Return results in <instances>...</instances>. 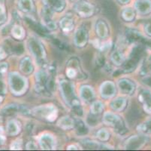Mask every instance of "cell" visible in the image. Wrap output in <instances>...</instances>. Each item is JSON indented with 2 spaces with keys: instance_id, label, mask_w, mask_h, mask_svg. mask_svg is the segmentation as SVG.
<instances>
[{
  "instance_id": "cell-1",
  "label": "cell",
  "mask_w": 151,
  "mask_h": 151,
  "mask_svg": "<svg viewBox=\"0 0 151 151\" xmlns=\"http://www.w3.org/2000/svg\"><path fill=\"white\" fill-rule=\"evenodd\" d=\"M60 92L65 103L74 109L80 108V102L76 97L73 83L67 80H62L60 82Z\"/></svg>"
},
{
  "instance_id": "cell-2",
  "label": "cell",
  "mask_w": 151,
  "mask_h": 151,
  "mask_svg": "<svg viewBox=\"0 0 151 151\" xmlns=\"http://www.w3.org/2000/svg\"><path fill=\"white\" fill-rule=\"evenodd\" d=\"M31 113L33 116L48 122H53L57 117L58 111L57 107L52 104L42 105L32 110Z\"/></svg>"
},
{
  "instance_id": "cell-3",
  "label": "cell",
  "mask_w": 151,
  "mask_h": 151,
  "mask_svg": "<svg viewBox=\"0 0 151 151\" xmlns=\"http://www.w3.org/2000/svg\"><path fill=\"white\" fill-rule=\"evenodd\" d=\"M9 85L12 91L16 95H21L25 93L28 87L26 78L17 73H11L9 77Z\"/></svg>"
},
{
  "instance_id": "cell-4",
  "label": "cell",
  "mask_w": 151,
  "mask_h": 151,
  "mask_svg": "<svg viewBox=\"0 0 151 151\" xmlns=\"http://www.w3.org/2000/svg\"><path fill=\"white\" fill-rule=\"evenodd\" d=\"M28 46L36 61L39 64H43L44 61L46 60V52L42 42L35 37H31L29 39Z\"/></svg>"
},
{
  "instance_id": "cell-5",
  "label": "cell",
  "mask_w": 151,
  "mask_h": 151,
  "mask_svg": "<svg viewBox=\"0 0 151 151\" xmlns=\"http://www.w3.org/2000/svg\"><path fill=\"white\" fill-rule=\"evenodd\" d=\"M103 122L105 125L114 128L119 134H123L126 131L124 122L120 116L111 112H107L103 116Z\"/></svg>"
},
{
  "instance_id": "cell-6",
  "label": "cell",
  "mask_w": 151,
  "mask_h": 151,
  "mask_svg": "<svg viewBox=\"0 0 151 151\" xmlns=\"http://www.w3.org/2000/svg\"><path fill=\"white\" fill-rule=\"evenodd\" d=\"M75 12L82 18H89L94 13V7L86 1H79L75 6Z\"/></svg>"
},
{
  "instance_id": "cell-7",
  "label": "cell",
  "mask_w": 151,
  "mask_h": 151,
  "mask_svg": "<svg viewBox=\"0 0 151 151\" xmlns=\"http://www.w3.org/2000/svg\"><path fill=\"white\" fill-rule=\"evenodd\" d=\"M147 139L143 135H134L126 140L125 142V148L128 150L139 149L145 144Z\"/></svg>"
},
{
  "instance_id": "cell-8",
  "label": "cell",
  "mask_w": 151,
  "mask_h": 151,
  "mask_svg": "<svg viewBox=\"0 0 151 151\" xmlns=\"http://www.w3.org/2000/svg\"><path fill=\"white\" fill-rule=\"evenodd\" d=\"M75 44L78 47H83L88 41V32L84 27H80L76 30L74 36Z\"/></svg>"
},
{
  "instance_id": "cell-9",
  "label": "cell",
  "mask_w": 151,
  "mask_h": 151,
  "mask_svg": "<svg viewBox=\"0 0 151 151\" xmlns=\"http://www.w3.org/2000/svg\"><path fill=\"white\" fill-rule=\"evenodd\" d=\"M100 93L101 97L105 99L112 98L116 93L115 84L111 81H106L103 82L100 87Z\"/></svg>"
},
{
  "instance_id": "cell-10",
  "label": "cell",
  "mask_w": 151,
  "mask_h": 151,
  "mask_svg": "<svg viewBox=\"0 0 151 151\" xmlns=\"http://www.w3.org/2000/svg\"><path fill=\"white\" fill-rule=\"evenodd\" d=\"M39 145L42 150H54L56 147V140L50 134L46 133L39 138Z\"/></svg>"
},
{
  "instance_id": "cell-11",
  "label": "cell",
  "mask_w": 151,
  "mask_h": 151,
  "mask_svg": "<svg viewBox=\"0 0 151 151\" xmlns=\"http://www.w3.org/2000/svg\"><path fill=\"white\" fill-rule=\"evenodd\" d=\"M53 10L48 7H45L42 10V20L45 25L50 30H53L57 28L56 23L53 20Z\"/></svg>"
},
{
  "instance_id": "cell-12",
  "label": "cell",
  "mask_w": 151,
  "mask_h": 151,
  "mask_svg": "<svg viewBox=\"0 0 151 151\" xmlns=\"http://www.w3.org/2000/svg\"><path fill=\"white\" fill-rule=\"evenodd\" d=\"M118 88L123 95H130L134 92L135 85L134 83L127 79H122L118 82Z\"/></svg>"
},
{
  "instance_id": "cell-13",
  "label": "cell",
  "mask_w": 151,
  "mask_h": 151,
  "mask_svg": "<svg viewBox=\"0 0 151 151\" xmlns=\"http://www.w3.org/2000/svg\"><path fill=\"white\" fill-rule=\"evenodd\" d=\"M138 100L141 103L143 104V106L147 113H151V93L147 90L141 91L138 96Z\"/></svg>"
},
{
  "instance_id": "cell-14",
  "label": "cell",
  "mask_w": 151,
  "mask_h": 151,
  "mask_svg": "<svg viewBox=\"0 0 151 151\" xmlns=\"http://www.w3.org/2000/svg\"><path fill=\"white\" fill-rule=\"evenodd\" d=\"M80 95L84 101L90 102L95 98L94 90L90 85H83L80 89Z\"/></svg>"
},
{
  "instance_id": "cell-15",
  "label": "cell",
  "mask_w": 151,
  "mask_h": 151,
  "mask_svg": "<svg viewBox=\"0 0 151 151\" xmlns=\"http://www.w3.org/2000/svg\"><path fill=\"white\" fill-rule=\"evenodd\" d=\"M75 60L71 59L66 68V75L69 79H75L78 77V74L80 71L79 63H75Z\"/></svg>"
},
{
  "instance_id": "cell-16",
  "label": "cell",
  "mask_w": 151,
  "mask_h": 151,
  "mask_svg": "<svg viewBox=\"0 0 151 151\" xmlns=\"http://www.w3.org/2000/svg\"><path fill=\"white\" fill-rule=\"evenodd\" d=\"M43 2L46 7L56 12H61L65 8L64 0H43Z\"/></svg>"
},
{
  "instance_id": "cell-17",
  "label": "cell",
  "mask_w": 151,
  "mask_h": 151,
  "mask_svg": "<svg viewBox=\"0 0 151 151\" xmlns=\"http://www.w3.org/2000/svg\"><path fill=\"white\" fill-rule=\"evenodd\" d=\"M26 110H24V107H20L17 104H9L8 106L2 108L1 113L5 116H11V115L16 114L17 113H25Z\"/></svg>"
},
{
  "instance_id": "cell-18",
  "label": "cell",
  "mask_w": 151,
  "mask_h": 151,
  "mask_svg": "<svg viewBox=\"0 0 151 151\" xmlns=\"http://www.w3.org/2000/svg\"><path fill=\"white\" fill-rule=\"evenodd\" d=\"M96 32L101 39H105L108 36V27L104 20H98L96 24Z\"/></svg>"
},
{
  "instance_id": "cell-19",
  "label": "cell",
  "mask_w": 151,
  "mask_h": 151,
  "mask_svg": "<svg viewBox=\"0 0 151 151\" xmlns=\"http://www.w3.org/2000/svg\"><path fill=\"white\" fill-rule=\"evenodd\" d=\"M33 65L32 61L29 57L23 58L20 63V70L23 73L26 75H29L33 71Z\"/></svg>"
},
{
  "instance_id": "cell-20",
  "label": "cell",
  "mask_w": 151,
  "mask_h": 151,
  "mask_svg": "<svg viewBox=\"0 0 151 151\" xmlns=\"http://www.w3.org/2000/svg\"><path fill=\"white\" fill-rule=\"evenodd\" d=\"M57 125L60 128H63V130H69L75 126V122L70 116H65L59 120Z\"/></svg>"
},
{
  "instance_id": "cell-21",
  "label": "cell",
  "mask_w": 151,
  "mask_h": 151,
  "mask_svg": "<svg viewBox=\"0 0 151 151\" xmlns=\"http://www.w3.org/2000/svg\"><path fill=\"white\" fill-rule=\"evenodd\" d=\"M60 28L64 33H69L74 29L75 23L73 19L70 17H64L60 21Z\"/></svg>"
},
{
  "instance_id": "cell-22",
  "label": "cell",
  "mask_w": 151,
  "mask_h": 151,
  "mask_svg": "<svg viewBox=\"0 0 151 151\" xmlns=\"http://www.w3.org/2000/svg\"><path fill=\"white\" fill-rule=\"evenodd\" d=\"M7 134L10 136H14L18 135L20 131V123L14 120H10L6 126Z\"/></svg>"
},
{
  "instance_id": "cell-23",
  "label": "cell",
  "mask_w": 151,
  "mask_h": 151,
  "mask_svg": "<svg viewBox=\"0 0 151 151\" xmlns=\"http://www.w3.org/2000/svg\"><path fill=\"white\" fill-rule=\"evenodd\" d=\"M111 60L116 66H120L124 63L126 58L125 55L120 50H116L111 55Z\"/></svg>"
},
{
  "instance_id": "cell-24",
  "label": "cell",
  "mask_w": 151,
  "mask_h": 151,
  "mask_svg": "<svg viewBox=\"0 0 151 151\" xmlns=\"http://www.w3.org/2000/svg\"><path fill=\"white\" fill-rule=\"evenodd\" d=\"M126 99L124 98H117L111 103V107L116 112L123 111L126 106Z\"/></svg>"
},
{
  "instance_id": "cell-25",
  "label": "cell",
  "mask_w": 151,
  "mask_h": 151,
  "mask_svg": "<svg viewBox=\"0 0 151 151\" xmlns=\"http://www.w3.org/2000/svg\"><path fill=\"white\" fill-rule=\"evenodd\" d=\"M135 8H136L137 11L140 14H141V15H146V14L150 12L151 3L147 0L140 1V2H138L135 4Z\"/></svg>"
},
{
  "instance_id": "cell-26",
  "label": "cell",
  "mask_w": 151,
  "mask_h": 151,
  "mask_svg": "<svg viewBox=\"0 0 151 151\" xmlns=\"http://www.w3.org/2000/svg\"><path fill=\"white\" fill-rule=\"evenodd\" d=\"M18 7L20 10L25 13L32 12L34 9L33 2L32 0H20L18 2Z\"/></svg>"
},
{
  "instance_id": "cell-27",
  "label": "cell",
  "mask_w": 151,
  "mask_h": 151,
  "mask_svg": "<svg viewBox=\"0 0 151 151\" xmlns=\"http://www.w3.org/2000/svg\"><path fill=\"white\" fill-rule=\"evenodd\" d=\"M12 34L16 39L22 40L25 37V30L20 25H15L12 30Z\"/></svg>"
},
{
  "instance_id": "cell-28",
  "label": "cell",
  "mask_w": 151,
  "mask_h": 151,
  "mask_svg": "<svg viewBox=\"0 0 151 151\" xmlns=\"http://www.w3.org/2000/svg\"><path fill=\"white\" fill-rule=\"evenodd\" d=\"M104 110V104L101 101H95L90 107V114L99 116Z\"/></svg>"
},
{
  "instance_id": "cell-29",
  "label": "cell",
  "mask_w": 151,
  "mask_h": 151,
  "mask_svg": "<svg viewBox=\"0 0 151 151\" xmlns=\"http://www.w3.org/2000/svg\"><path fill=\"white\" fill-rule=\"evenodd\" d=\"M134 16H135V14H134V12L132 8H125L124 10L122 12V18L126 21L130 22L133 20L134 18Z\"/></svg>"
},
{
  "instance_id": "cell-30",
  "label": "cell",
  "mask_w": 151,
  "mask_h": 151,
  "mask_svg": "<svg viewBox=\"0 0 151 151\" xmlns=\"http://www.w3.org/2000/svg\"><path fill=\"white\" fill-rule=\"evenodd\" d=\"M96 138L101 141H108L110 138V133L105 128H101L96 132Z\"/></svg>"
},
{
  "instance_id": "cell-31",
  "label": "cell",
  "mask_w": 151,
  "mask_h": 151,
  "mask_svg": "<svg viewBox=\"0 0 151 151\" xmlns=\"http://www.w3.org/2000/svg\"><path fill=\"white\" fill-rule=\"evenodd\" d=\"M138 131L145 134H150L151 133V120L145 122V123L141 124L138 126Z\"/></svg>"
},
{
  "instance_id": "cell-32",
  "label": "cell",
  "mask_w": 151,
  "mask_h": 151,
  "mask_svg": "<svg viewBox=\"0 0 151 151\" xmlns=\"http://www.w3.org/2000/svg\"><path fill=\"white\" fill-rule=\"evenodd\" d=\"M75 126H76L77 131H78L79 135H84V134H86V133L87 132V131H88V128H87L86 125H85L83 122L81 121V120H79V121H78L77 123H75Z\"/></svg>"
},
{
  "instance_id": "cell-33",
  "label": "cell",
  "mask_w": 151,
  "mask_h": 151,
  "mask_svg": "<svg viewBox=\"0 0 151 151\" xmlns=\"http://www.w3.org/2000/svg\"><path fill=\"white\" fill-rule=\"evenodd\" d=\"M7 16L5 9L2 4H0V25L3 24L6 21Z\"/></svg>"
},
{
  "instance_id": "cell-34",
  "label": "cell",
  "mask_w": 151,
  "mask_h": 151,
  "mask_svg": "<svg viewBox=\"0 0 151 151\" xmlns=\"http://www.w3.org/2000/svg\"><path fill=\"white\" fill-rule=\"evenodd\" d=\"M10 147L12 150H20L22 147V141L20 139H17L13 141Z\"/></svg>"
},
{
  "instance_id": "cell-35",
  "label": "cell",
  "mask_w": 151,
  "mask_h": 151,
  "mask_svg": "<svg viewBox=\"0 0 151 151\" xmlns=\"http://www.w3.org/2000/svg\"><path fill=\"white\" fill-rule=\"evenodd\" d=\"M7 92V88L6 85H5V82L3 80L0 78V95H5Z\"/></svg>"
},
{
  "instance_id": "cell-36",
  "label": "cell",
  "mask_w": 151,
  "mask_h": 151,
  "mask_svg": "<svg viewBox=\"0 0 151 151\" xmlns=\"http://www.w3.org/2000/svg\"><path fill=\"white\" fill-rule=\"evenodd\" d=\"M26 148L27 150H37L38 149V145L33 141H29L26 145Z\"/></svg>"
},
{
  "instance_id": "cell-37",
  "label": "cell",
  "mask_w": 151,
  "mask_h": 151,
  "mask_svg": "<svg viewBox=\"0 0 151 151\" xmlns=\"http://www.w3.org/2000/svg\"><path fill=\"white\" fill-rule=\"evenodd\" d=\"M8 64L6 63H0V75H4L8 70Z\"/></svg>"
},
{
  "instance_id": "cell-38",
  "label": "cell",
  "mask_w": 151,
  "mask_h": 151,
  "mask_svg": "<svg viewBox=\"0 0 151 151\" xmlns=\"http://www.w3.org/2000/svg\"><path fill=\"white\" fill-rule=\"evenodd\" d=\"M145 31H146L147 34L151 36V20L148 22L145 26Z\"/></svg>"
},
{
  "instance_id": "cell-39",
  "label": "cell",
  "mask_w": 151,
  "mask_h": 151,
  "mask_svg": "<svg viewBox=\"0 0 151 151\" xmlns=\"http://www.w3.org/2000/svg\"><path fill=\"white\" fill-rule=\"evenodd\" d=\"M5 56H6V53H5V51L2 48H0V61L4 59Z\"/></svg>"
},
{
  "instance_id": "cell-40",
  "label": "cell",
  "mask_w": 151,
  "mask_h": 151,
  "mask_svg": "<svg viewBox=\"0 0 151 151\" xmlns=\"http://www.w3.org/2000/svg\"><path fill=\"white\" fill-rule=\"evenodd\" d=\"M67 149L68 150H78V147H77L75 145H71V146H68Z\"/></svg>"
},
{
  "instance_id": "cell-41",
  "label": "cell",
  "mask_w": 151,
  "mask_h": 151,
  "mask_svg": "<svg viewBox=\"0 0 151 151\" xmlns=\"http://www.w3.org/2000/svg\"><path fill=\"white\" fill-rule=\"evenodd\" d=\"M118 2L121 4H126L129 2V0H118Z\"/></svg>"
},
{
  "instance_id": "cell-42",
  "label": "cell",
  "mask_w": 151,
  "mask_h": 151,
  "mask_svg": "<svg viewBox=\"0 0 151 151\" xmlns=\"http://www.w3.org/2000/svg\"><path fill=\"white\" fill-rule=\"evenodd\" d=\"M2 100H3V98H2V97H1V95H0V104L2 102Z\"/></svg>"
}]
</instances>
